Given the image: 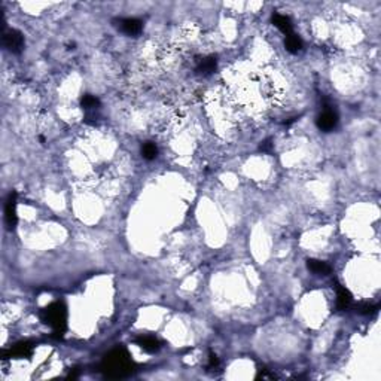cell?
Here are the masks:
<instances>
[{"label":"cell","instance_id":"obj_2","mask_svg":"<svg viewBox=\"0 0 381 381\" xmlns=\"http://www.w3.org/2000/svg\"><path fill=\"white\" fill-rule=\"evenodd\" d=\"M40 320L54 329L55 334L63 335L67 327V308L63 302H53L40 311Z\"/></svg>","mask_w":381,"mask_h":381},{"label":"cell","instance_id":"obj_5","mask_svg":"<svg viewBox=\"0 0 381 381\" xmlns=\"http://www.w3.org/2000/svg\"><path fill=\"white\" fill-rule=\"evenodd\" d=\"M338 124V116L332 110H326L317 118V127L322 131H331L334 130Z\"/></svg>","mask_w":381,"mask_h":381},{"label":"cell","instance_id":"obj_7","mask_svg":"<svg viewBox=\"0 0 381 381\" xmlns=\"http://www.w3.org/2000/svg\"><path fill=\"white\" fill-rule=\"evenodd\" d=\"M142 21L140 19H136V18H125V19H121V30L127 35H139L142 32Z\"/></svg>","mask_w":381,"mask_h":381},{"label":"cell","instance_id":"obj_3","mask_svg":"<svg viewBox=\"0 0 381 381\" xmlns=\"http://www.w3.org/2000/svg\"><path fill=\"white\" fill-rule=\"evenodd\" d=\"M3 45L14 54H19L24 48V37L18 30H9L3 35Z\"/></svg>","mask_w":381,"mask_h":381},{"label":"cell","instance_id":"obj_17","mask_svg":"<svg viewBox=\"0 0 381 381\" xmlns=\"http://www.w3.org/2000/svg\"><path fill=\"white\" fill-rule=\"evenodd\" d=\"M372 311H375V307L369 306V304H366V306L361 307V313H362V314H369V313H372Z\"/></svg>","mask_w":381,"mask_h":381},{"label":"cell","instance_id":"obj_6","mask_svg":"<svg viewBox=\"0 0 381 381\" xmlns=\"http://www.w3.org/2000/svg\"><path fill=\"white\" fill-rule=\"evenodd\" d=\"M33 351V345L30 343H19L17 344L14 348L8 350V351H3V359H8V358H29L30 354Z\"/></svg>","mask_w":381,"mask_h":381},{"label":"cell","instance_id":"obj_15","mask_svg":"<svg viewBox=\"0 0 381 381\" xmlns=\"http://www.w3.org/2000/svg\"><path fill=\"white\" fill-rule=\"evenodd\" d=\"M81 105L85 109H94V108H98L100 100L94 95H84L82 100H81Z\"/></svg>","mask_w":381,"mask_h":381},{"label":"cell","instance_id":"obj_16","mask_svg":"<svg viewBox=\"0 0 381 381\" xmlns=\"http://www.w3.org/2000/svg\"><path fill=\"white\" fill-rule=\"evenodd\" d=\"M259 149H261L262 152H271V149H272V143H271V140H270V139L264 140V142L261 143Z\"/></svg>","mask_w":381,"mask_h":381},{"label":"cell","instance_id":"obj_12","mask_svg":"<svg viewBox=\"0 0 381 381\" xmlns=\"http://www.w3.org/2000/svg\"><path fill=\"white\" fill-rule=\"evenodd\" d=\"M285 46H286V49L289 51V53L296 54L298 51H301V48H302V40H301L299 36L290 33V35H288L286 39H285Z\"/></svg>","mask_w":381,"mask_h":381},{"label":"cell","instance_id":"obj_18","mask_svg":"<svg viewBox=\"0 0 381 381\" xmlns=\"http://www.w3.org/2000/svg\"><path fill=\"white\" fill-rule=\"evenodd\" d=\"M219 363V359L216 358V354L210 353V362H209V366H216Z\"/></svg>","mask_w":381,"mask_h":381},{"label":"cell","instance_id":"obj_8","mask_svg":"<svg viewBox=\"0 0 381 381\" xmlns=\"http://www.w3.org/2000/svg\"><path fill=\"white\" fill-rule=\"evenodd\" d=\"M136 344H137L140 348H143L145 351H147V353H155V351H158V350L161 348V343H160L157 338L147 337V335L136 338Z\"/></svg>","mask_w":381,"mask_h":381},{"label":"cell","instance_id":"obj_11","mask_svg":"<svg viewBox=\"0 0 381 381\" xmlns=\"http://www.w3.org/2000/svg\"><path fill=\"white\" fill-rule=\"evenodd\" d=\"M307 268L310 271H313L314 274H322V275H326V274L331 272V267H329L326 262L319 261V259H308L307 261Z\"/></svg>","mask_w":381,"mask_h":381},{"label":"cell","instance_id":"obj_1","mask_svg":"<svg viewBox=\"0 0 381 381\" xmlns=\"http://www.w3.org/2000/svg\"><path fill=\"white\" fill-rule=\"evenodd\" d=\"M134 362L125 348H115L101 362V372L109 378H124L134 372Z\"/></svg>","mask_w":381,"mask_h":381},{"label":"cell","instance_id":"obj_13","mask_svg":"<svg viewBox=\"0 0 381 381\" xmlns=\"http://www.w3.org/2000/svg\"><path fill=\"white\" fill-rule=\"evenodd\" d=\"M157 155H158V147H157L155 143H152V142L143 143V146H142V157L145 160L152 161V160L157 158Z\"/></svg>","mask_w":381,"mask_h":381},{"label":"cell","instance_id":"obj_10","mask_svg":"<svg viewBox=\"0 0 381 381\" xmlns=\"http://www.w3.org/2000/svg\"><path fill=\"white\" fill-rule=\"evenodd\" d=\"M351 302V295L350 292L343 288L341 285H337V306L340 310H345Z\"/></svg>","mask_w":381,"mask_h":381},{"label":"cell","instance_id":"obj_14","mask_svg":"<svg viewBox=\"0 0 381 381\" xmlns=\"http://www.w3.org/2000/svg\"><path fill=\"white\" fill-rule=\"evenodd\" d=\"M215 70H216V58H215V57L204 58V60L200 63V66H198V69H197V72H198V73H202V74H210V73H213Z\"/></svg>","mask_w":381,"mask_h":381},{"label":"cell","instance_id":"obj_9","mask_svg":"<svg viewBox=\"0 0 381 381\" xmlns=\"http://www.w3.org/2000/svg\"><path fill=\"white\" fill-rule=\"evenodd\" d=\"M271 22L275 25L278 30L283 32L285 35H290L292 33V22H290L289 17L282 15V14H274L271 17Z\"/></svg>","mask_w":381,"mask_h":381},{"label":"cell","instance_id":"obj_4","mask_svg":"<svg viewBox=\"0 0 381 381\" xmlns=\"http://www.w3.org/2000/svg\"><path fill=\"white\" fill-rule=\"evenodd\" d=\"M5 220L9 230L17 225V192H11L5 207Z\"/></svg>","mask_w":381,"mask_h":381}]
</instances>
